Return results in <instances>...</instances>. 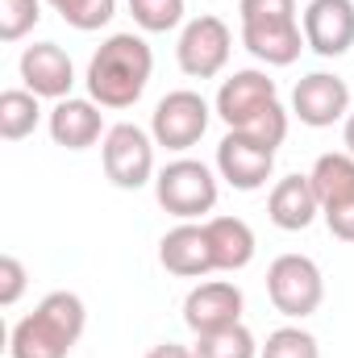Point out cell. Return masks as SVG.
Segmentation results:
<instances>
[{
    "instance_id": "obj_1",
    "label": "cell",
    "mask_w": 354,
    "mask_h": 358,
    "mask_svg": "<svg viewBox=\"0 0 354 358\" xmlns=\"http://www.w3.org/2000/svg\"><path fill=\"white\" fill-rule=\"evenodd\" d=\"M155 71V50L138 34H113L88 63V96L100 108H134Z\"/></svg>"
},
{
    "instance_id": "obj_2",
    "label": "cell",
    "mask_w": 354,
    "mask_h": 358,
    "mask_svg": "<svg viewBox=\"0 0 354 358\" xmlns=\"http://www.w3.org/2000/svg\"><path fill=\"white\" fill-rule=\"evenodd\" d=\"M88 308L76 292H50L42 304L13 325L8 355L13 358H67L84 338Z\"/></svg>"
},
{
    "instance_id": "obj_3",
    "label": "cell",
    "mask_w": 354,
    "mask_h": 358,
    "mask_svg": "<svg viewBox=\"0 0 354 358\" xmlns=\"http://www.w3.org/2000/svg\"><path fill=\"white\" fill-rule=\"evenodd\" d=\"M238 17L242 46L267 67H292L309 46L296 21V0H238Z\"/></svg>"
},
{
    "instance_id": "obj_4",
    "label": "cell",
    "mask_w": 354,
    "mask_h": 358,
    "mask_svg": "<svg viewBox=\"0 0 354 358\" xmlns=\"http://www.w3.org/2000/svg\"><path fill=\"white\" fill-rule=\"evenodd\" d=\"M267 296H271L275 313H283L288 321L313 317L321 308V300H325L321 267L309 255H279L267 267Z\"/></svg>"
},
{
    "instance_id": "obj_5",
    "label": "cell",
    "mask_w": 354,
    "mask_h": 358,
    "mask_svg": "<svg viewBox=\"0 0 354 358\" xmlns=\"http://www.w3.org/2000/svg\"><path fill=\"white\" fill-rule=\"evenodd\" d=\"M217 176L204 167V163H196V159H176V163H167L159 176H155V196H159V204L179 217V221H196V217H204V213H213L217 208Z\"/></svg>"
},
{
    "instance_id": "obj_6",
    "label": "cell",
    "mask_w": 354,
    "mask_h": 358,
    "mask_svg": "<svg viewBox=\"0 0 354 358\" xmlns=\"http://www.w3.org/2000/svg\"><path fill=\"white\" fill-rule=\"evenodd\" d=\"M155 146H159V142H155L142 125H134V121L113 125V129L104 134V142H100L104 176L113 179L117 187H125V192L146 187V183L155 179Z\"/></svg>"
},
{
    "instance_id": "obj_7",
    "label": "cell",
    "mask_w": 354,
    "mask_h": 358,
    "mask_svg": "<svg viewBox=\"0 0 354 358\" xmlns=\"http://www.w3.org/2000/svg\"><path fill=\"white\" fill-rule=\"evenodd\" d=\"M229 50H234V34L221 17L204 13V17H192L183 29H179L176 42V59L179 71L192 76V80H213L225 71L229 63Z\"/></svg>"
},
{
    "instance_id": "obj_8",
    "label": "cell",
    "mask_w": 354,
    "mask_h": 358,
    "mask_svg": "<svg viewBox=\"0 0 354 358\" xmlns=\"http://www.w3.org/2000/svg\"><path fill=\"white\" fill-rule=\"evenodd\" d=\"M208 121H213L208 100L192 88H179V92H167L155 104V113H150V138L159 146H167V150H192L204 138Z\"/></svg>"
},
{
    "instance_id": "obj_9",
    "label": "cell",
    "mask_w": 354,
    "mask_h": 358,
    "mask_svg": "<svg viewBox=\"0 0 354 358\" xmlns=\"http://www.w3.org/2000/svg\"><path fill=\"white\" fill-rule=\"evenodd\" d=\"M271 104H279V88H275V80H271L267 71H255V67L234 71L229 80H221L217 100H213L217 117H221L229 129H246V125H255Z\"/></svg>"
},
{
    "instance_id": "obj_10",
    "label": "cell",
    "mask_w": 354,
    "mask_h": 358,
    "mask_svg": "<svg viewBox=\"0 0 354 358\" xmlns=\"http://www.w3.org/2000/svg\"><path fill=\"white\" fill-rule=\"evenodd\" d=\"M292 113L309 129H330L334 121L351 117V84L334 71H309L292 88Z\"/></svg>"
},
{
    "instance_id": "obj_11",
    "label": "cell",
    "mask_w": 354,
    "mask_h": 358,
    "mask_svg": "<svg viewBox=\"0 0 354 358\" xmlns=\"http://www.w3.org/2000/svg\"><path fill=\"white\" fill-rule=\"evenodd\" d=\"M242 308H246V296L238 283L229 279H208V283H196L187 296H183V325L200 338V334H217V329H229L242 321Z\"/></svg>"
},
{
    "instance_id": "obj_12",
    "label": "cell",
    "mask_w": 354,
    "mask_h": 358,
    "mask_svg": "<svg viewBox=\"0 0 354 358\" xmlns=\"http://www.w3.org/2000/svg\"><path fill=\"white\" fill-rule=\"evenodd\" d=\"M300 29L313 55L342 59L354 46V0H309Z\"/></svg>"
},
{
    "instance_id": "obj_13",
    "label": "cell",
    "mask_w": 354,
    "mask_h": 358,
    "mask_svg": "<svg viewBox=\"0 0 354 358\" xmlns=\"http://www.w3.org/2000/svg\"><path fill=\"white\" fill-rule=\"evenodd\" d=\"M21 84L34 92L38 100H67L76 88V67H71V55L59 46V42H34L21 50Z\"/></svg>"
},
{
    "instance_id": "obj_14",
    "label": "cell",
    "mask_w": 354,
    "mask_h": 358,
    "mask_svg": "<svg viewBox=\"0 0 354 358\" xmlns=\"http://www.w3.org/2000/svg\"><path fill=\"white\" fill-rule=\"evenodd\" d=\"M217 171L238 192H259L275 171V150L246 138V134H238V129H229L217 146Z\"/></svg>"
},
{
    "instance_id": "obj_15",
    "label": "cell",
    "mask_w": 354,
    "mask_h": 358,
    "mask_svg": "<svg viewBox=\"0 0 354 358\" xmlns=\"http://www.w3.org/2000/svg\"><path fill=\"white\" fill-rule=\"evenodd\" d=\"M46 129H50L55 146H63V150H88V146L100 142V134H108L104 129V113H100V104L92 96L88 100L84 96L55 100V108L46 117Z\"/></svg>"
},
{
    "instance_id": "obj_16",
    "label": "cell",
    "mask_w": 354,
    "mask_h": 358,
    "mask_svg": "<svg viewBox=\"0 0 354 358\" xmlns=\"http://www.w3.org/2000/svg\"><path fill=\"white\" fill-rule=\"evenodd\" d=\"M159 263L171 271V275H179V279H200V275L217 271L213 246H208V229L183 221L171 234H163V242H159Z\"/></svg>"
},
{
    "instance_id": "obj_17",
    "label": "cell",
    "mask_w": 354,
    "mask_h": 358,
    "mask_svg": "<svg viewBox=\"0 0 354 358\" xmlns=\"http://www.w3.org/2000/svg\"><path fill=\"white\" fill-rule=\"evenodd\" d=\"M267 217H271V225H279L288 234L309 229L321 217V200H317L313 179L309 176H283L271 187V196H267Z\"/></svg>"
},
{
    "instance_id": "obj_18",
    "label": "cell",
    "mask_w": 354,
    "mask_h": 358,
    "mask_svg": "<svg viewBox=\"0 0 354 358\" xmlns=\"http://www.w3.org/2000/svg\"><path fill=\"white\" fill-rule=\"evenodd\" d=\"M204 229H208V246H213L217 271H242L255 263L259 242H255V229L242 217H208Z\"/></svg>"
},
{
    "instance_id": "obj_19",
    "label": "cell",
    "mask_w": 354,
    "mask_h": 358,
    "mask_svg": "<svg viewBox=\"0 0 354 358\" xmlns=\"http://www.w3.org/2000/svg\"><path fill=\"white\" fill-rule=\"evenodd\" d=\"M42 121V108H38V96L29 88H8L0 96V138L4 142H21L38 129Z\"/></svg>"
},
{
    "instance_id": "obj_20",
    "label": "cell",
    "mask_w": 354,
    "mask_h": 358,
    "mask_svg": "<svg viewBox=\"0 0 354 358\" xmlns=\"http://www.w3.org/2000/svg\"><path fill=\"white\" fill-rule=\"evenodd\" d=\"M309 179H313V187H317L321 208L346 200L354 192V155H321V159L313 163Z\"/></svg>"
},
{
    "instance_id": "obj_21",
    "label": "cell",
    "mask_w": 354,
    "mask_h": 358,
    "mask_svg": "<svg viewBox=\"0 0 354 358\" xmlns=\"http://www.w3.org/2000/svg\"><path fill=\"white\" fill-rule=\"evenodd\" d=\"M192 350H196V358H259V342H255V334L238 321V325H229V329L200 334Z\"/></svg>"
},
{
    "instance_id": "obj_22",
    "label": "cell",
    "mask_w": 354,
    "mask_h": 358,
    "mask_svg": "<svg viewBox=\"0 0 354 358\" xmlns=\"http://www.w3.org/2000/svg\"><path fill=\"white\" fill-rule=\"evenodd\" d=\"M259 358H321V346L309 329L300 325H279L275 334H267V346Z\"/></svg>"
},
{
    "instance_id": "obj_23",
    "label": "cell",
    "mask_w": 354,
    "mask_h": 358,
    "mask_svg": "<svg viewBox=\"0 0 354 358\" xmlns=\"http://www.w3.org/2000/svg\"><path fill=\"white\" fill-rule=\"evenodd\" d=\"M129 13H134L138 29L167 34L183 21V0H129Z\"/></svg>"
},
{
    "instance_id": "obj_24",
    "label": "cell",
    "mask_w": 354,
    "mask_h": 358,
    "mask_svg": "<svg viewBox=\"0 0 354 358\" xmlns=\"http://www.w3.org/2000/svg\"><path fill=\"white\" fill-rule=\"evenodd\" d=\"M42 21V0H0V42H21Z\"/></svg>"
},
{
    "instance_id": "obj_25",
    "label": "cell",
    "mask_w": 354,
    "mask_h": 358,
    "mask_svg": "<svg viewBox=\"0 0 354 358\" xmlns=\"http://www.w3.org/2000/svg\"><path fill=\"white\" fill-rule=\"evenodd\" d=\"M113 13H117V0H76V4H67L59 17L71 25V29H100V25H108L113 21Z\"/></svg>"
},
{
    "instance_id": "obj_26",
    "label": "cell",
    "mask_w": 354,
    "mask_h": 358,
    "mask_svg": "<svg viewBox=\"0 0 354 358\" xmlns=\"http://www.w3.org/2000/svg\"><path fill=\"white\" fill-rule=\"evenodd\" d=\"M25 263L17 259V255H4L0 259V304L4 308H13L17 300H21V292H25Z\"/></svg>"
},
{
    "instance_id": "obj_27",
    "label": "cell",
    "mask_w": 354,
    "mask_h": 358,
    "mask_svg": "<svg viewBox=\"0 0 354 358\" xmlns=\"http://www.w3.org/2000/svg\"><path fill=\"white\" fill-rule=\"evenodd\" d=\"M321 217H325V225H330V234H334V238L354 242V192L346 196V200H338V204H325V208H321Z\"/></svg>"
},
{
    "instance_id": "obj_28",
    "label": "cell",
    "mask_w": 354,
    "mask_h": 358,
    "mask_svg": "<svg viewBox=\"0 0 354 358\" xmlns=\"http://www.w3.org/2000/svg\"><path fill=\"white\" fill-rule=\"evenodd\" d=\"M146 358H196V350H187L179 342H159L155 350H146Z\"/></svg>"
},
{
    "instance_id": "obj_29",
    "label": "cell",
    "mask_w": 354,
    "mask_h": 358,
    "mask_svg": "<svg viewBox=\"0 0 354 358\" xmlns=\"http://www.w3.org/2000/svg\"><path fill=\"white\" fill-rule=\"evenodd\" d=\"M342 138H346V155H354V113L346 117V125H342Z\"/></svg>"
},
{
    "instance_id": "obj_30",
    "label": "cell",
    "mask_w": 354,
    "mask_h": 358,
    "mask_svg": "<svg viewBox=\"0 0 354 358\" xmlns=\"http://www.w3.org/2000/svg\"><path fill=\"white\" fill-rule=\"evenodd\" d=\"M46 4H55V13H63L67 4H76V0H46Z\"/></svg>"
}]
</instances>
